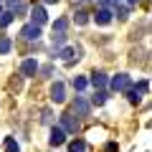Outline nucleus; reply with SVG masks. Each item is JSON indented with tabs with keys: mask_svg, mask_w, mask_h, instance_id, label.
Wrapping results in <instances>:
<instances>
[{
	"mask_svg": "<svg viewBox=\"0 0 152 152\" xmlns=\"http://www.w3.org/2000/svg\"><path fill=\"white\" fill-rule=\"evenodd\" d=\"M129 84H132V79L127 74H117L112 79V89L114 91H124V89H129Z\"/></svg>",
	"mask_w": 152,
	"mask_h": 152,
	"instance_id": "f257e3e1",
	"label": "nucleus"
},
{
	"mask_svg": "<svg viewBox=\"0 0 152 152\" xmlns=\"http://www.w3.org/2000/svg\"><path fill=\"white\" fill-rule=\"evenodd\" d=\"M61 129L64 132H76L79 129V122H76L74 114H64V117H61Z\"/></svg>",
	"mask_w": 152,
	"mask_h": 152,
	"instance_id": "f03ea898",
	"label": "nucleus"
},
{
	"mask_svg": "<svg viewBox=\"0 0 152 152\" xmlns=\"http://www.w3.org/2000/svg\"><path fill=\"white\" fill-rule=\"evenodd\" d=\"M20 36L26 38V41H38V36H41V26H33V23H28V26L20 31Z\"/></svg>",
	"mask_w": 152,
	"mask_h": 152,
	"instance_id": "7ed1b4c3",
	"label": "nucleus"
},
{
	"mask_svg": "<svg viewBox=\"0 0 152 152\" xmlns=\"http://www.w3.org/2000/svg\"><path fill=\"white\" fill-rule=\"evenodd\" d=\"M31 18H33V26H43V23L48 20V15H46V10H43L41 5H36V8L31 10Z\"/></svg>",
	"mask_w": 152,
	"mask_h": 152,
	"instance_id": "20e7f679",
	"label": "nucleus"
},
{
	"mask_svg": "<svg viewBox=\"0 0 152 152\" xmlns=\"http://www.w3.org/2000/svg\"><path fill=\"white\" fill-rule=\"evenodd\" d=\"M74 112L79 114V117H89V102L84 96H76V102H74Z\"/></svg>",
	"mask_w": 152,
	"mask_h": 152,
	"instance_id": "39448f33",
	"label": "nucleus"
},
{
	"mask_svg": "<svg viewBox=\"0 0 152 152\" xmlns=\"http://www.w3.org/2000/svg\"><path fill=\"white\" fill-rule=\"evenodd\" d=\"M66 99V91H64V84H53V86H51V102H56V104H61Z\"/></svg>",
	"mask_w": 152,
	"mask_h": 152,
	"instance_id": "423d86ee",
	"label": "nucleus"
},
{
	"mask_svg": "<svg viewBox=\"0 0 152 152\" xmlns=\"http://www.w3.org/2000/svg\"><path fill=\"white\" fill-rule=\"evenodd\" d=\"M66 142V132L61 129V127H53V129H51V145H64Z\"/></svg>",
	"mask_w": 152,
	"mask_h": 152,
	"instance_id": "0eeeda50",
	"label": "nucleus"
},
{
	"mask_svg": "<svg viewBox=\"0 0 152 152\" xmlns=\"http://www.w3.org/2000/svg\"><path fill=\"white\" fill-rule=\"evenodd\" d=\"M20 74L23 76H36L38 74V64H36V61H26V64L20 66Z\"/></svg>",
	"mask_w": 152,
	"mask_h": 152,
	"instance_id": "6e6552de",
	"label": "nucleus"
},
{
	"mask_svg": "<svg viewBox=\"0 0 152 152\" xmlns=\"http://www.w3.org/2000/svg\"><path fill=\"white\" fill-rule=\"evenodd\" d=\"M96 23H99V26H107V23H112V10H109V8H102V10L96 13Z\"/></svg>",
	"mask_w": 152,
	"mask_h": 152,
	"instance_id": "1a4fd4ad",
	"label": "nucleus"
},
{
	"mask_svg": "<svg viewBox=\"0 0 152 152\" xmlns=\"http://www.w3.org/2000/svg\"><path fill=\"white\" fill-rule=\"evenodd\" d=\"M91 84H94V89H99V91H102V89L107 86V76L99 71V74H94V76H91Z\"/></svg>",
	"mask_w": 152,
	"mask_h": 152,
	"instance_id": "9d476101",
	"label": "nucleus"
},
{
	"mask_svg": "<svg viewBox=\"0 0 152 152\" xmlns=\"http://www.w3.org/2000/svg\"><path fill=\"white\" fill-rule=\"evenodd\" d=\"M69 150L71 152H86V142H84V140H74L69 145Z\"/></svg>",
	"mask_w": 152,
	"mask_h": 152,
	"instance_id": "9b49d317",
	"label": "nucleus"
},
{
	"mask_svg": "<svg viewBox=\"0 0 152 152\" xmlns=\"http://www.w3.org/2000/svg\"><path fill=\"white\" fill-rule=\"evenodd\" d=\"M74 20H76V26H86V23H89V15H86L84 10H76V13H74Z\"/></svg>",
	"mask_w": 152,
	"mask_h": 152,
	"instance_id": "f8f14e48",
	"label": "nucleus"
},
{
	"mask_svg": "<svg viewBox=\"0 0 152 152\" xmlns=\"http://www.w3.org/2000/svg\"><path fill=\"white\" fill-rule=\"evenodd\" d=\"M74 53H76L74 48H61L58 51V58H64V61H69V64H71V61H74Z\"/></svg>",
	"mask_w": 152,
	"mask_h": 152,
	"instance_id": "ddd939ff",
	"label": "nucleus"
},
{
	"mask_svg": "<svg viewBox=\"0 0 152 152\" xmlns=\"http://www.w3.org/2000/svg\"><path fill=\"white\" fill-rule=\"evenodd\" d=\"M74 89L76 91H84V89H86V79H84V76H76L74 79Z\"/></svg>",
	"mask_w": 152,
	"mask_h": 152,
	"instance_id": "4468645a",
	"label": "nucleus"
},
{
	"mask_svg": "<svg viewBox=\"0 0 152 152\" xmlns=\"http://www.w3.org/2000/svg\"><path fill=\"white\" fill-rule=\"evenodd\" d=\"M41 122H43V124H51V122H53V112H51V109H43V112H41Z\"/></svg>",
	"mask_w": 152,
	"mask_h": 152,
	"instance_id": "2eb2a0df",
	"label": "nucleus"
},
{
	"mask_svg": "<svg viewBox=\"0 0 152 152\" xmlns=\"http://www.w3.org/2000/svg\"><path fill=\"white\" fill-rule=\"evenodd\" d=\"M5 152H20L18 142H15V140H5Z\"/></svg>",
	"mask_w": 152,
	"mask_h": 152,
	"instance_id": "dca6fc26",
	"label": "nucleus"
},
{
	"mask_svg": "<svg viewBox=\"0 0 152 152\" xmlns=\"http://www.w3.org/2000/svg\"><path fill=\"white\" fill-rule=\"evenodd\" d=\"M91 102L96 104V107H102V104L107 102V94H104V91H96V94H94V99H91Z\"/></svg>",
	"mask_w": 152,
	"mask_h": 152,
	"instance_id": "f3484780",
	"label": "nucleus"
},
{
	"mask_svg": "<svg viewBox=\"0 0 152 152\" xmlns=\"http://www.w3.org/2000/svg\"><path fill=\"white\" fill-rule=\"evenodd\" d=\"M10 38H0V53H8V51H10Z\"/></svg>",
	"mask_w": 152,
	"mask_h": 152,
	"instance_id": "a211bd4d",
	"label": "nucleus"
},
{
	"mask_svg": "<svg viewBox=\"0 0 152 152\" xmlns=\"http://www.w3.org/2000/svg\"><path fill=\"white\" fill-rule=\"evenodd\" d=\"M64 31H66V20H64V18H58V20L53 23V33H64Z\"/></svg>",
	"mask_w": 152,
	"mask_h": 152,
	"instance_id": "6ab92c4d",
	"label": "nucleus"
},
{
	"mask_svg": "<svg viewBox=\"0 0 152 152\" xmlns=\"http://www.w3.org/2000/svg\"><path fill=\"white\" fill-rule=\"evenodd\" d=\"M127 96H129V102H132V104H137V102L142 99V94L137 91V89H129V94H127Z\"/></svg>",
	"mask_w": 152,
	"mask_h": 152,
	"instance_id": "aec40b11",
	"label": "nucleus"
},
{
	"mask_svg": "<svg viewBox=\"0 0 152 152\" xmlns=\"http://www.w3.org/2000/svg\"><path fill=\"white\" fill-rule=\"evenodd\" d=\"M13 20V13H0V26H10Z\"/></svg>",
	"mask_w": 152,
	"mask_h": 152,
	"instance_id": "412c9836",
	"label": "nucleus"
},
{
	"mask_svg": "<svg viewBox=\"0 0 152 152\" xmlns=\"http://www.w3.org/2000/svg\"><path fill=\"white\" fill-rule=\"evenodd\" d=\"M64 41H66V33H53V48H56V46H61Z\"/></svg>",
	"mask_w": 152,
	"mask_h": 152,
	"instance_id": "4be33fe9",
	"label": "nucleus"
},
{
	"mask_svg": "<svg viewBox=\"0 0 152 152\" xmlns=\"http://www.w3.org/2000/svg\"><path fill=\"white\" fill-rule=\"evenodd\" d=\"M147 89H150V81H147V79H142V81L137 84V91H140V94H147Z\"/></svg>",
	"mask_w": 152,
	"mask_h": 152,
	"instance_id": "5701e85b",
	"label": "nucleus"
},
{
	"mask_svg": "<svg viewBox=\"0 0 152 152\" xmlns=\"http://www.w3.org/2000/svg\"><path fill=\"white\" fill-rule=\"evenodd\" d=\"M117 15H119V20H127V15H129V8H117Z\"/></svg>",
	"mask_w": 152,
	"mask_h": 152,
	"instance_id": "b1692460",
	"label": "nucleus"
},
{
	"mask_svg": "<svg viewBox=\"0 0 152 152\" xmlns=\"http://www.w3.org/2000/svg\"><path fill=\"white\" fill-rule=\"evenodd\" d=\"M41 74H43V76H51V74H53V69H51V66H43V69H41Z\"/></svg>",
	"mask_w": 152,
	"mask_h": 152,
	"instance_id": "393cba45",
	"label": "nucleus"
},
{
	"mask_svg": "<svg viewBox=\"0 0 152 152\" xmlns=\"http://www.w3.org/2000/svg\"><path fill=\"white\" fill-rule=\"evenodd\" d=\"M5 5H10V8H18V5H20V0H5Z\"/></svg>",
	"mask_w": 152,
	"mask_h": 152,
	"instance_id": "a878e982",
	"label": "nucleus"
},
{
	"mask_svg": "<svg viewBox=\"0 0 152 152\" xmlns=\"http://www.w3.org/2000/svg\"><path fill=\"white\" fill-rule=\"evenodd\" d=\"M119 0H102V5H117Z\"/></svg>",
	"mask_w": 152,
	"mask_h": 152,
	"instance_id": "bb28decb",
	"label": "nucleus"
},
{
	"mask_svg": "<svg viewBox=\"0 0 152 152\" xmlns=\"http://www.w3.org/2000/svg\"><path fill=\"white\" fill-rule=\"evenodd\" d=\"M129 3H132V5H134V3H137V0H129Z\"/></svg>",
	"mask_w": 152,
	"mask_h": 152,
	"instance_id": "cd10ccee",
	"label": "nucleus"
},
{
	"mask_svg": "<svg viewBox=\"0 0 152 152\" xmlns=\"http://www.w3.org/2000/svg\"><path fill=\"white\" fill-rule=\"evenodd\" d=\"M46 3H56V0H46Z\"/></svg>",
	"mask_w": 152,
	"mask_h": 152,
	"instance_id": "c85d7f7f",
	"label": "nucleus"
},
{
	"mask_svg": "<svg viewBox=\"0 0 152 152\" xmlns=\"http://www.w3.org/2000/svg\"><path fill=\"white\" fill-rule=\"evenodd\" d=\"M0 13H3V5H0Z\"/></svg>",
	"mask_w": 152,
	"mask_h": 152,
	"instance_id": "c756f323",
	"label": "nucleus"
}]
</instances>
